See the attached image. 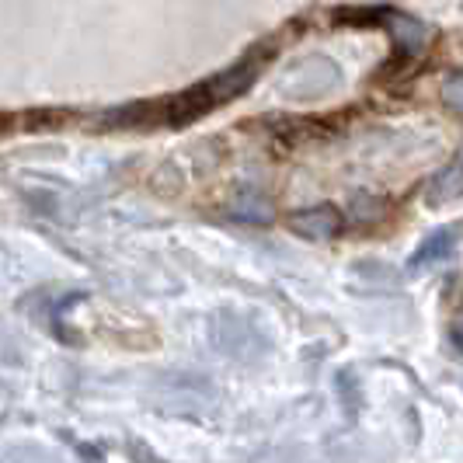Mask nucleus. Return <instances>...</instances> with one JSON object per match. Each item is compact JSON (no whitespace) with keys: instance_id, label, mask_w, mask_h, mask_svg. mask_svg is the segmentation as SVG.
<instances>
[{"instance_id":"3","label":"nucleus","mask_w":463,"mask_h":463,"mask_svg":"<svg viewBox=\"0 0 463 463\" xmlns=\"http://www.w3.org/2000/svg\"><path fill=\"white\" fill-rule=\"evenodd\" d=\"M457 195H463V161L453 164L449 171H442L439 178L432 182V188H429V199L432 203H446V199H457Z\"/></svg>"},{"instance_id":"2","label":"nucleus","mask_w":463,"mask_h":463,"mask_svg":"<svg viewBox=\"0 0 463 463\" xmlns=\"http://www.w3.org/2000/svg\"><path fill=\"white\" fill-rule=\"evenodd\" d=\"M449 251H453V233H436V237L425 241V244L418 248V255L411 258V272H421V269H429L432 261H442Z\"/></svg>"},{"instance_id":"4","label":"nucleus","mask_w":463,"mask_h":463,"mask_svg":"<svg viewBox=\"0 0 463 463\" xmlns=\"http://www.w3.org/2000/svg\"><path fill=\"white\" fill-rule=\"evenodd\" d=\"M442 101H446L453 112H460L463 116V73H453V77L446 80V88H442Z\"/></svg>"},{"instance_id":"1","label":"nucleus","mask_w":463,"mask_h":463,"mask_svg":"<svg viewBox=\"0 0 463 463\" xmlns=\"http://www.w3.org/2000/svg\"><path fill=\"white\" fill-rule=\"evenodd\" d=\"M289 223L303 237L321 241V237H335V233L342 231V213L335 206H314V209H303V213H293Z\"/></svg>"}]
</instances>
